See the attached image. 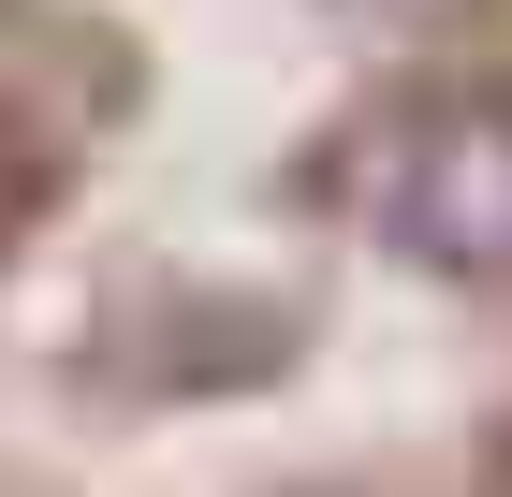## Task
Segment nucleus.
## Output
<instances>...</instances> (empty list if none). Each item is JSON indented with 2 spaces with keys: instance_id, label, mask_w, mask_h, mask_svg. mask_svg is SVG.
Listing matches in <instances>:
<instances>
[{
  "instance_id": "1",
  "label": "nucleus",
  "mask_w": 512,
  "mask_h": 497,
  "mask_svg": "<svg viewBox=\"0 0 512 497\" xmlns=\"http://www.w3.org/2000/svg\"><path fill=\"white\" fill-rule=\"evenodd\" d=\"M366 220L425 278H512V88H395L366 117Z\"/></svg>"
},
{
  "instance_id": "2",
  "label": "nucleus",
  "mask_w": 512,
  "mask_h": 497,
  "mask_svg": "<svg viewBox=\"0 0 512 497\" xmlns=\"http://www.w3.org/2000/svg\"><path fill=\"white\" fill-rule=\"evenodd\" d=\"M352 15H381V30H425V15H454V0H352Z\"/></svg>"
}]
</instances>
